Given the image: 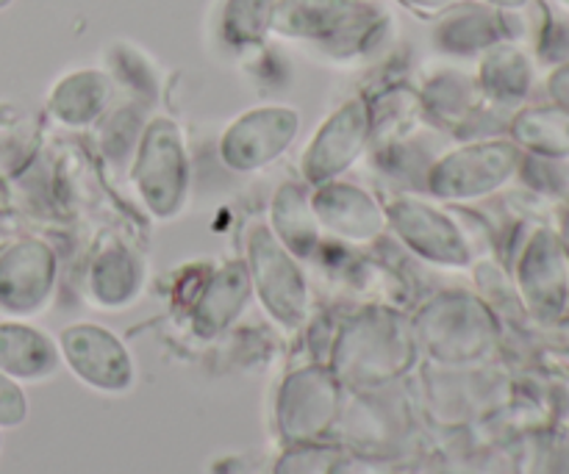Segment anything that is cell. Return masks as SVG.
<instances>
[{
    "mask_svg": "<svg viewBox=\"0 0 569 474\" xmlns=\"http://www.w3.org/2000/svg\"><path fill=\"white\" fill-rule=\"evenodd\" d=\"M131 183L156 220L181 214L192 183V161L183 133L172 120L148 122L131 161Z\"/></svg>",
    "mask_w": 569,
    "mask_h": 474,
    "instance_id": "cell-1",
    "label": "cell"
},
{
    "mask_svg": "<svg viewBox=\"0 0 569 474\" xmlns=\"http://www.w3.org/2000/svg\"><path fill=\"white\" fill-rule=\"evenodd\" d=\"M522 159L511 139H481L433 161L426 186L442 203H476L503 189L520 172Z\"/></svg>",
    "mask_w": 569,
    "mask_h": 474,
    "instance_id": "cell-2",
    "label": "cell"
},
{
    "mask_svg": "<svg viewBox=\"0 0 569 474\" xmlns=\"http://www.w3.org/2000/svg\"><path fill=\"white\" fill-rule=\"evenodd\" d=\"M244 250L250 286L256 289L264 309L283 325H298L309 309V286L300 261L278 242L264 222L248 228Z\"/></svg>",
    "mask_w": 569,
    "mask_h": 474,
    "instance_id": "cell-3",
    "label": "cell"
},
{
    "mask_svg": "<svg viewBox=\"0 0 569 474\" xmlns=\"http://www.w3.org/2000/svg\"><path fill=\"white\" fill-rule=\"evenodd\" d=\"M387 225L395 236L426 264L465 270L472 264V248L459 220L420 198H395L387 205Z\"/></svg>",
    "mask_w": 569,
    "mask_h": 474,
    "instance_id": "cell-4",
    "label": "cell"
},
{
    "mask_svg": "<svg viewBox=\"0 0 569 474\" xmlns=\"http://www.w3.org/2000/svg\"><path fill=\"white\" fill-rule=\"evenodd\" d=\"M300 133V114L289 105H259L244 111L220 137V161L228 170L248 175L276 164Z\"/></svg>",
    "mask_w": 569,
    "mask_h": 474,
    "instance_id": "cell-5",
    "label": "cell"
},
{
    "mask_svg": "<svg viewBox=\"0 0 569 474\" xmlns=\"http://www.w3.org/2000/svg\"><path fill=\"white\" fill-rule=\"evenodd\" d=\"M372 142V114L370 100H348L342 109L333 111L317 133L311 137L309 148L303 150L300 170L309 186L339 181Z\"/></svg>",
    "mask_w": 569,
    "mask_h": 474,
    "instance_id": "cell-6",
    "label": "cell"
},
{
    "mask_svg": "<svg viewBox=\"0 0 569 474\" xmlns=\"http://www.w3.org/2000/svg\"><path fill=\"white\" fill-rule=\"evenodd\" d=\"M59 259L42 239H17L0 250V311L37 314L53 297Z\"/></svg>",
    "mask_w": 569,
    "mask_h": 474,
    "instance_id": "cell-7",
    "label": "cell"
},
{
    "mask_svg": "<svg viewBox=\"0 0 569 474\" xmlns=\"http://www.w3.org/2000/svg\"><path fill=\"white\" fill-rule=\"evenodd\" d=\"M517 286L528 309L556 320L569 300V253L553 228H537L517 261Z\"/></svg>",
    "mask_w": 569,
    "mask_h": 474,
    "instance_id": "cell-8",
    "label": "cell"
},
{
    "mask_svg": "<svg viewBox=\"0 0 569 474\" xmlns=\"http://www.w3.org/2000/svg\"><path fill=\"white\" fill-rule=\"evenodd\" d=\"M320 231L345 244L365 248L387 231V211L370 189L348 181L322 183L311 194Z\"/></svg>",
    "mask_w": 569,
    "mask_h": 474,
    "instance_id": "cell-9",
    "label": "cell"
},
{
    "mask_svg": "<svg viewBox=\"0 0 569 474\" xmlns=\"http://www.w3.org/2000/svg\"><path fill=\"white\" fill-rule=\"evenodd\" d=\"M67 364L81 381L103 392H122L131 383V361L122 344L98 325H72L61 333Z\"/></svg>",
    "mask_w": 569,
    "mask_h": 474,
    "instance_id": "cell-10",
    "label": "cell"
},
{
    "mask_svg": "<svg viewBox=\"0 0 569 474\" xmlns=\"http://www.w3.org/2000/svg\"><path fill=\"white\" fill-rule=\"evenodd\" d=\"M370 3L365 0H278L272 26L278 37L315 39L326 44Z\"/></svg>",
    "mask_w": 569,
    "mask_h": 474,
    "instance_id": "cell-11",
    "label": "cell"
},
{
    "mask_svg": "<svg viewBox=\"0 0 569 474\" xmlns=\"http://www.w3.org/2000/svg\"><path fill=\"white\" fill-rule=\"evenodd\" d=\"M89 294L103 309H122L131 303L144 283V261L128 244L109 242L89 264Z\"/></svg>",
    "mask_w": 569,
    "mask_h": 474,
    "instance_id": "cell-12",
    "label": "cell"
},
{
    "mask_svg": "<svg viewBox=\"0 0 569 474\" xmlns=\"http://www.w3.org/2000/svg\"><path fill=\"white\" fill-rule=\"evenodd\" d=\"M270 231L298 261L320 250V222L311 209L309 183H283L270 203Z\"/></svg>",
    "mask_w": 569,
    "mask_h": 474,
    "instance_id": "cell-13",
    "label": "cell"
},
{
    "mask_svg": "<svg viewBox=\"0 0 569 474\" xmlns=\"http://www.w3.org/2000/svg\"><path fill=\"white\" fill-rule=\"evenodd\" d=\"M114 94V83L100 70H78L61 78L53 87L48 109L61 125L83 128L98 122L106 114Z\"/></svg>",
    "mask_w": 569,
    "mask_h": 474,
    "instance_id": "cell-14",
    "label": "cell"
},
{
    "mask_svg": "<svg viewBox=\"0 0 569 474\" xmlns=\"http://www.w3.org/2000/svg\"><path fill=\"white\" fill-rule=\"evenodd\" d=\"M59 355L53 342L37 327L0 322V372L20 381H42L53 375Z\"/></svg>",
    "mask_w": 569,
    "mask_h": 474,
    "instance_id": "cell-15",
    "label": "cell"
},
{
    "mask_svg": "<svg viewBox=\"0 0 569 474\" xmlns=\"http://www.w3.org/2000/svg\"><path fill=\"white\" fill-rule=\"evenodd\" d=\"M511 142L539 159H569V111L559 105L526 109L509 122Z\"/></svg>",
    "mask_w": 569,
    "mask_h": 474,
    "instance_id": "cell-16",
    "label": "cell"
},
{
    "mask_svg": "<svg viewBox=\"0 0 569 474\" xmlns=\"http://www.w3.org/2000/svg\"><path fill=\"white\" fill-rule=\"evenodd\" d=\"M503 28L506 20L498 11L478 3H465L445 14V20L439 22L437 42L448 53H478V50L495 48L506 37Z\"/></svg>",
    "mask_w": 569,
    "mask_h": 474,
    "instance_id": "cell-17",
    "label": "cell"
},
{
    "mask_svg": "<svg viewBox=\"0 0 569 474\" xmlns=\"http://www.w3.org/2000/svg\"><path fill=\"white\" fill-rule=\"evenodd\" d=\"M533 83V67L515 44L498 42L481 61V92L500 105L520 103Z\"/></svg>",
    "mask_w": 569,
    "mask_h": 474,
    "instance_id": "cell-18",
    "label": "cell"
},
{
    "mask_svg": "<svg viewBox=\"0 0 569 474\" xmlns=\"http://www.w3.org/2000/svg\"><path fill=\"white\" fill-rule=\"evenodd\" d=\"M253 292L250 286V275L244 261H233L226 264L200 292L198 305H194V316L203 327H222L244 309L248 303V294Z\"/></svg>",
    "mask_w": 569,
    "mask_h": 474,
    "instance_id": "cell-19",
    "label": "cell"
},
{
    "mask_svg": "<svg viewBox=\"0 0 569 474\" xmlns=\"http://www.w3.org/2000/svg\"><path fill=\"white\" fill-rule=\"evenodd\" d=\"M278 0H226L220 17L222 39L233 48H250L267 37Z\"/></svg>",
    "mask_w": 569,
    "mask_h": 474,
    "instance_id": "cell-20",
    "label": "cell"
},
{
    "mask_svg": "<svg viewBox=\"0 0 569 474\" xmlns=\"http://www.w3.org/2000/svg\"><path fill=\"white\" fill-rule=\"evenodd\" d=\"M472 94L476 89L465 78H442L426 92V105L439 120L461 125V122L472 120Z\"/></svg>",
    "mask_w": 569,
    "mask_h": 474,
    "instance_id": "cell-21",
    "label": "cell"
},
{
    "mask_svg": "<svg viewBox=\"0 0 569 474\" xmlns=\"http://www.w3.org/2000/svg\"><path fill=\"white\" fill-rule=\"evenodd\" d=\"M26 414L28 405L22 389L0 372V427H17L26 420Z\"/></svg>",
    "mask_w": 569,
    "mask_h": 474,
    "instance_id": "cell-22",
    "label": "cell"
},
{
    "mask_svg": "<svg viewBox=\"0 0 569 474\" xmlns=\"http://www.w3.org/2000/svg\"><path fill=\"white\" fill-rule=\"evenodd\" d=\"M548 94L553 98V103L559 105V109L569 111V61L548 78Z\"/></svg>",
    "mask_w": 569,
    "mask_h": 474,
    "instance_id": "cell-23",
    "label": "cell"
},
{
    "mask_svg": "<svg viewBox=\"0 0 569 474\" xmlns=\"http://www.w3.org/2000/svg\"><path fill=\"white\" fill-rule=\"evenodd\" d=\"M400 3L409 6L411 11H417V14L431 17V14H442V11H448L450 0H400Z\"/></svg>",
    "mask_w": 569,
    "mask_h": 474,
    "instance_id": "cell-24",
    "label": "cell"
},
{
    "mask_svg": "<svg viewBox=\"0 0 569 474\" xmlns=\"http://www.w3.org/2000/svg\"><path fill=\"white\" fill-rule=\"evenodd\" d=\"M487 3L498 6V9H522L528 0H487Z\"/></svg>",
    "mask_w": 569,
    "mask_h": 474,
    "instance_id": "cell-25",
    "label": "cell"
},
{
    "mask_svg": "<svg viewBox=\"0 0 569 474\" xmlns=\"http://www.w3.org/2000/svg\"><path fill=\"white\" fill-rule=\"evenodd\" d=\"M561 242H565V248H567V253H569V205H567V211H565V216H561Z\"/></svg>",
    "mask_w": 569,
    "mask_h": 474,
    "instance_id": "cell-26",
    "label": "cell"
},
{
    "mask_svg": "<svg viewBox=\"0 0 569 474\" xmlns=\"http://www.w3.org/2000/svg\"><path fill=\"white\" fill-rule=\"evenodd\" d=\"M9 3H11V0H0V9H6Z\"/></svg>",
    "mask_w": 569,
    "mask_h": 474,
    "instance_id": "cell-27",
    "label": "cell"
}]
</instances>
